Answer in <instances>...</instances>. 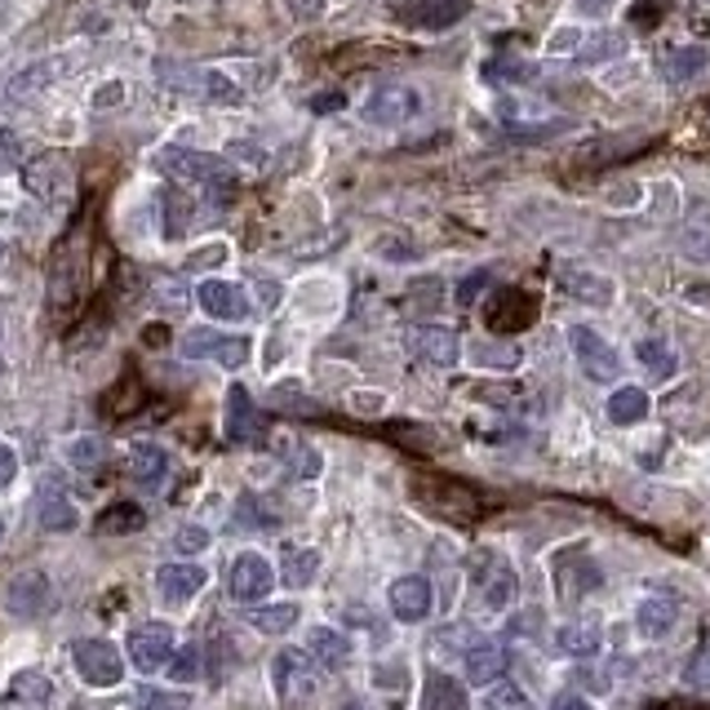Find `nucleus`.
<instances>
[{
    "instance_id": "f257e3e1",
    "label": "nucleus",
    "mask_w": 710,
    "mask_h": 710,
    "mask_svg": "<svg viewBox=\"0 0 710 710\" xmlns=\"http://www.w3.org/2000/svg\"><path fill=\"white\" fill-rule=\"evenodd\" d=\"M156 169L169 174L174 182H187V187H209V191H235V169L231 160L222 156H209V152H191V147H160L156 152Z\"/></svg>"
},
{
    "instance_id": "f03ea898",
    "label": "nucleus",
    "mask_w": 710,
    "mask_h": 710,
    "mask_svg": "<svg viewBox=\"0 0 710 710\" xmlns=\"http://www.w3.org/2000/svg\"><path fill=\"white\" fill-rule=\"evenodd\" d=\"M413 502L448 524H470L480 515V498L470 493L462 480H444V476H413Z\"/></svg>"
},
{
    "instance_id": "7ed1b4c3",
    "label": "nucleus",
    "mask_w": 710,
    "mask_h": 710,
    "mask_svg": "<svg viewBox=\"0 0 710 710\" xmlns=\"http://www.w3.org/2000/svg\"><path fill=\"white\" fill-rule=\"evenodd\" d=\"M271 679H276V697L285 706H302L320 692V666L302 648H280L271 662Z\"/></svg>"
},
{
    "instance_id": "20e7f679",
    "label": "nucleus",
    "mask_w": 710,
    "mask_h": 710,
    "mask_svg": "<svg viewBox=\"0 0 710 710\" xmlns=\"http://www.w3.org/2000/svg\"><path fill=\"white\" fill-rule=\"evenodd\" d=\"M49 604H54V586H49V573H41V568L14 573L5 581V596H0V609L14 622H36V618H45Z\"/></svg>"
},
{
    "instance_id": "39448f33",
    "label": "nucleus",
    "mask_w": 710,
    "mask_h": 710,
    "mask_svg": "<svg viewBox=\"0 0 710 710\" xmlns=\"http://www.w3.org/2000/svg\"><path fill=\"white\" fill-rule=\"evenodd\" d=\"M568 342H573V355H577V365L590 382H618L622 378V355L613 351V342L604 333H596L590 324H573Z\"/></svg>"
},
{
    "instance_id": "423d86ee",
    "label": "nucleus",
    "mask_w": 710,
    "mask_h": 710,
    "mask_svg": "<svg viewBox=\"0 0 710 710\" xmlns=\"http://www.w3.org/2000/svg\"><path fill=\"white\" fill-rule=\"evenodd\" d=\"M470 14V0H391V19L413 32H448Z\"/></svg>"
},
{
    "instance_id": "0eeeda50",
    "label": "nucleus",
    "mask_w": 710,
    "mask_h": 710,
    "mask_svg": "<svg viewBox=\"0 0 710 710\" xmlns=\"http://www.w3.org/2000/svg\"><path fill=\"white\" fill-rule=\"evenodd\" d=\"M360 115H365L369 125H409L413 115H422V93H418L413 85H400V80L378 85V89L365 98Z\"/></svg>"
},
{
    "instance_id": "6e6552de",
    "label": "nucleus",
    "mask_w": 710,
    "mask_h": 710,
    "mask_svg": "<svg viewBox=\"0 0 710 710\" xmlns=\"http://www.w3.org/2000/svg\"><path fill=\"white\" fill-rule=\"evenodd\" d=\"M71 666L93 688H115V684L125 679V657L115 653V644H107V640H76Z\"/></svg>"
},
{
    "instance_id": "1a4fd4ad",
    "label": "nucleus",
    "mask_w": 710,
    "mask_h": 710,
    "mask_svg": "<svg viewBox=\"0 0 710 710\" xmlns=\"http://www.w3.org/2000/svg\"><path fill=\"white\" fill-rule=\"evenodd\" d=\"M187 360H209V365H222V369H241L249 360V337H226V333H213V329H191L178 346Z\"/></svg>"
},
{
    "instance_id": "9d476101",
    "label": "nucleus",
    "mask_w": 710,
    "mask_h": 710,
    "mask_svg": "<svg viewBox=\"0 0 710 710\" xmlns=\"http://www.w3.org/2000/svg\"><path fill=\"white\" fill-rule=\"evenodd\" d=\"M156 71L165 76V85H174V89H187V93H196V98H209V102H235V98H241V85H235L231 76H222V71H209V67L160 63Z\"/></svg>"
},
{
    "instance_id": "9b49d317",
    "label": "nucleus",
    "mask_w": 710,
    "mask_h": 710,
    "mask_svg": "<svg viewBox=\"0 0 710 710\" xmlns=\"http://www.w3.org/2000/svg\"><path fill=\"white\" fill-rule=\"evenodd\" d=\"M533 320H537V298L529 293V289H498L489 302H485V324L493 329V333H524V329H533Z\"/></svg>"
},
{
    "instance_id": "f8f14e48",
    "label": "nucleus",
    "mask_w": 710,
    "mask_h": 710,
    "mask_svg": "<svg viewBox=\"0 0 710 710\" xmlns=\"http://www.w3.org/2000/svg\"><path fill=\"white\" fill-rule=\"evenodd\" d=\"M271 586H276V568L267 564V555H235L231 564V600L235 604H263L271 596Z\"/></svg>"
},
{
    "instance_id": "ddd939ff",
    "label": "nucleus",
    "mask_w": 710,
    "mask_h": 710,
    "mask_svg": "<svg viewBox=\"0 0 710 710\" xmlns=\"http://www.w3.org/2000/svg\"><path fill=\"white\" fill-rule=\"evenodd\" d=\"M169 657H174V626L169 622H143V626L130 631V662H134V670L156 675V670L169 666Z\"/></svg>"
},
{
    "instance_id": "4468645a",
    "label": "nucleus",
    "mask_w": 710,
    "mask_h": 710,
    "mask_svg": "<svg viewBox=\"0 0 710 710\" xmlns=\"http://www.w3.org/2000/svg\"><path fill=\"white\" fill-rule=\"evenodd\" d=\"M404 342H409V351L418 355V360L431 365V369H453L462 360V337L453 329H444V324H418V329H409Z\"/></svg>"
},
{
    "instance_id": "2eb2a0df",
    "label": "nucleus",
    "mask_w": 710,
    "mask_h": 710,
    "mask_svg": "<svg viewBox=\"0 0 710 710\" xmlns=\"http://www.w3.org/2000/svg\"><path fill=\"white\" fill-rule=\"evenodd\" d=\"M49 706H54V679L45 670H19L0 692V710H49Z\"/></svg>"
},
{
    "instance_id": "dca6fc26",
    "label": "nucleus",
    "mask_w": 710,
    "mask_h": 710,
    "mask_svg": "<svg viewBox=\"0 0 710 710\" xmlns=\"http://www.w3.org/2000/svg\"><path fill=\"white\" fill-rule=\"evenodd\" d=\"M156 590H160V600L169 604V609H187L200 590H204V568L200 564H165V568H156Z\"/></svg>"
},
{
    "instance_id": "f3484780",
    "label": "nucleus",
    "mask_w": 710,
    "mask_h": 710,
    "mask_svg": "<svg viewBox=\"0 0 710 710\" xmlns=\"http://www.w3.org/2000/svg\"><path fill=\"white\" fill-rule=\"evenodd\" d=\"M480 555H485V559L476 564V586L485 590V609L498 613V609H507L511 596H515V573H511V564H507L502 555H493V551H480Z\"/></svg>"
},
{
    "instance_id": "a211bd4d",
    "label": "nucleus",
    "mask_w": 710,
    "mask_h": 710,
    "mask_svg": "<svg viewBox=\"0 0 710 710\" xmlns=\"http://www.w3.org/2000/svg\"><path fill=\"white\" fill-rule=\"evenodd\" d=\"M196 298H200L204 315L226 320V324H235V320H245V315H249V298H245V289H241V285H231V280H204Z\"/></svg>"
},
{
    "instance_id": "6ab92c4d",
    "label": "nucleus",
    "mask_w": 710,
    "mask_h": 710,
    "mask_svg": "<svg viewBox=\"0 0 710 710\" xmlns=\"http://www.w3.org/2000/svg\"><path fill=\"white\" fill-rule=\"evenodd\" d=\"M387 596H391V613H396L400 622H422V618L431 613V581L418 577V573L396 577Z\"/></svg>"
},
{
    "instance_id": "aec40b11",
    "label": "nucleus",
    "mask_w": 710,
    "mask_h": 710,
    "mask_svg": "<svg viewBox=\"0 0 710 710\" xmlns=\"http://www.w3.org/2000/svg\"><path fill=\"white\" fill-rule=\"evenodd\" d=\"M258 431H263V422H258V409H254L249 391L245 387H231L226 391V440L231 444H254Z\"/></svg>"
},
{
    "instance_id": "412c9836",
    "label": "nucleus",
    "mask_w": 710,
    "mask_h": 710,
    "mask_svg": "<svg viewBox=\"0 0 710 710\" xmlns=\"http://www.w3.org/2000/svg\"><path fill=\"white\" fill-rule=\"evenodd\" d=\"M559 289H564L568 298H577V302H590V307H613V293H618L609 276H600V271H581V267L559 271Z\"/></svg>"
},
{
    "instance_id": "4be33fe9",
    "label": "nucleus",
    "mask_w": 710,
    "mask_h": 710,
    "mask_svg": "<svg viewBox=\"0 0 710 710\" xmlns=\"http://www.w3.org/2000/svg\"><path fill=\"white\" fill-rule=\"evenodd\" d=\"M462 666H466V679H470V684H498L502 670H507V648L493 644V640L470 644V648L462 653Z\"/></svg>"
},
{
    "instance_id": "5701e85b",
    "label": "nucleus",
    "mask_w": 710,
    "mask_h": 710,
    "mask_svg": "<svg viewBox=\"0 0 710 710\" xmlns=\"http://www.w3.org/2000/svg\"><path fill=\"white\" fill-rule=\"evenodd\" d=\"M307 653L315 657V666L342 670V666L351 662V640H346L342 631H333V626H315V631L307 635Z\"/></svg>"
},
{
    "instance_id": "b1692460",
    "label": "nucleus",
    "mask_w": 710,
    "mask_h": 710,
    "mask_svg": "<svg viewBox=\"0 0 710 710\" xmlns=\"http://www.w3.org/2000/svg\"><path fill=\"white\" fill-rule=\"evenodd\" d=\"M130 476L147 489H160L169 476V453L160 444H134L130 448Z\"/></svg>"
},
{
    "instance_id": "393cba45",
    "label": "nucleus",
    "mask_w": 710,
    "mask_h": 710,
    "mask_svg": "<svg viewBox=\"0 0 710 710\" xmlns=\"http://www.w3.org/2000/svg\"><path fill=\"white\" fill-rule=\"evenodd\" d=\"M675 622H679V609H675V600H666V596H648V600L640 604V613H635V626H640L644 640H666V635L675 631Z\"/></svg>"
},
{
    "instance_id": "a878e982",
    "label": "nucleus",
    "mask_w": 710,
    "mask_h": 710,
    "mask_svg": "<svg viewBox=\"0 0 710 710\" xmlns=\"http://www.w3.org/2000/svg\"><path fill=\"white\" fill-rule=\"evenodd\" d=\"M551 573H555V586L564 590V600H568V604H577V600L586 596V590H590V586H596V581H600V568H596V564H590L586 555L577 559V573L568 568V555H559V559L551 564Z\"/></svg>"
},
{
    "instance_id": "bb28decb",
    "label": "nucleus",
    "mask_w": 710,
    "mask_h": 710,
    "mask_svg": "<svg viewBox=\"0 0 710 710\" xmlns=\"http://www.w3.org/2000/svg\"><path fill=\"white\" fill-rule=\"evenodd\" d=\"M23 178H27V187L36 191V196H58L67 182H71V174H67V165L54 156V152H45V156H36V160H27V169H23Z\"/></svg>"
},
{
    "instance_id": "cd10ccee",
    "label": "nucleus",
    "mask_w": 710,
    "mask_h": 710,
    "mask_svg": "<svg viewBox=\"0 0 710 710\" xmlns=\"http://www.w3.org/2000/svg\"><path fill=\"white\" fill-rule=\"evenodd\" d=\"M706 63H710L706 45H675V49L662 54V76H666L670 85H684V80H692Z\"/></svg>"
},
{
    "instance_id": "c85d7f7f",
    "label": "nucleus",
    "mask_w": 710,
    "mask_h": 710,
    "mask_svg": "<svg viewBox=\"0 0 710 710\" xmlns=\"http://www.w3.org/2000/svg\"><path fill=\"white\" fill-rule=\"evenodd\" d=\"M160 209H165V235H169V241H182L191 218H196V200L182 187H165L160 191Z\"/></svg>"
},
{
    "instance_id": "c756f323",
    "label": "nucleus",
    "mask_w": 710,
    "mask_h": 710,
    "mask_svg": "<svg viewBox=\"0 0 710 710\" xmlns=\"http://www.w3.org/2000/svg\"><path fill=\"white\" fill-rule=\"evenodd\" d=\"M635 355H640V365H644L657 382H670V378L679 374V355H675V346L662 342V337H644V342L635 346Z\"/></svg>"
},
{
    "instance_id": "7c9ffc66",
    "label": "nucleus",
    "mask_w": 710,
    "mask_h": 710,
    "mask_svg": "<svg viewBox=\"0 0 710 710\" xmlns=\"http://www.w3.org/2000/svg\"><path fill=\"white\" fill-rule=\"evenodd\" d=\"M648 418V391L644 387H618L609 396V422L613 426H635Z\"/></svg>"
},
{
    "instance_id": "2f4dec72",
    "label": "nucleus",
    "mask_w": 710,
    "mask_h": 710,
    "mask_svg": "<svg viewBox=\"0 0 710 710\" xmlns=\"http://www.w3.org/2000/svg\"><path fill=\"white\" fill-rule=\"evenodd\" d=\"M422 710H466V688L440 670L426 675V697H422Z\"/></svg>"
},
{
    "instance_id": "473e14b6",
    "label": "nucleus",
    "mask_w": 710,
    "mask_h": 710,
    "mask_svg": "<svg viewBox=\"0 0 710 710\" xmlns=\"http://www.w3.org/2000/svg\"><path fill=\"white\" fill-rule=\"evenodd\" d=\"M555 644H559L564 653H573V657H596V653L604 648V631H600V626H586V622H573V626H564V631L555 635Z\"/></svg>"
},
{
    "instance_id": "72a5a7b5",
    "label": "nucleus",
    "mask_w": 710,
    "mask_h": 710,
    "mask_svg": "<svg viewBox=\"0 0 710 710\" xmlns=\"http://www.w3.org/2000/svg\"><path fill=\"white\" fill-rule=\"evenodd\" d=\"M147 524V511L138 502H115L98 515V533H138Z\"/></svg>"
},
{
    "instance_id": "f704fd0d",
    "label": "nucleus",
    "mask_w": 710,
    "mask_h": 710,
    "mask_svg": "<svg viewBox=\"0 0 710 710\" xmlns=\"http://www.w3.org/2000/svg\"><path fill=\"white\" fill-rule=\"evenodd\" d=\"M315 573H320V555L315 551H285V564H280V577L293 586V590H302V586H311L315 581Z\"/></svg>"
},
{
    "instance_id": "c9c22d12",
    "label": "nucleus",
    "mask_w": 710,
    "mask_h": 710,
    "mask_svg": "<svg viewBox=\"0 0 710 710\" xmlns=\"http://www.w3.org/2000/svg\"><path fill=\"white\" fill-rule=\"evenodd\" d=\"M298 622H302L298 604H271V609H254V613H249V626H258L263 635H285V631H293Z\"/></svg>"
},
{
    "instance_id": "e433bc0d",
    "label": "nucleus",
    "mask_w": 710,
    "mask_h": 710,
    "mask_svg": "<svg viewBox=\"0 0 710 710\" xmlns=\"http://www.w3.org/2000/svg\"><path fill=\"white\" fill-rule=\"evenodd\" d=\"M41 524L54 529V533H67V529L76 524V507H71L58 489H45V493H41Z\"/></svg>"
},
{
    "instance_id": "4c0bfd02",
    "label": "nucleus",
    "mask_w": 710,
    "mask_h": 710,
    "mask_svg": "<svg viewBox=\"0 0 710 710\" xmlns=\"http://www.w3.org/2000/svg\"><path fill=\"white\" fill-rule=\"evenodd\" d=\"M102 440H93V435H80V440H71L67 444V462L76 466V470H98L102 466Z\"/></svg>"
},
{
    "instance_id": "58836bf2",
    "label": "nucleus",
    "mask_w": 710,
    "mask_h": 710,
    "mask_svg": "<svg viewBox=\"0 0 710 710\" xmlns=\"http://www.w3.org/2000/svg\"><path fill=\"white\" fill-rule=\"evenodd\" d=\"M618 54H626L622 36H613V32H600V36H590V41H586V49L577 54V63H604V58H618Z\"/></svg>"
},
{
    "instance_id": "ea45409f",
    "label": "nucleus",
    "mask_w": 710,
    "mask_h": 710,
    "mask_svg": "<svg viewBox=\"0 0 710 710\" xmlns=\"http://www.w3.org/2000/svg\"><path fill=\"white\" fill-rule=\"evenodd\" d=\"M476 360H480V365H498V369H515V365L524 360V351H520L515 342H507V346L480 342V346H476Z\"/></svg>"
},
{
    "instance_id": "a19ab883",
    "label": "nucleus",
    "mask_w": 710,
    "mask_h": 710,
    "mask_svg": "<svg viewBox=\"0 0 710 710\" xmlns=\"http://www.w3.org/2000/svg\"><path fill=\"white\" fill-rule=\"evenodd\" d=\"M165 670H169V679H174V684H196V679H200V648H191V644H187L178 657H169V666H165Z\"/></svg>"
},
{
    "instance_id": "79ce46f5",
    "label": "nucleus",
    "mask_w": 710,
    "mask_h": 710,
    "mask_svg": "<svg viewBox=\"0 0 710 710\" xmlns=\"http://www.w3.org/2000/svg\"><path fill=\"white\" fill-rule=\"evenodd\" d=\"M485 710H529V697L515 684H493L485 697Z\"/></svg>"
},
{
    "instance_id": "37998d69",
    "label": "nucleus",
    "mask_w": 710,
    "mask_h": 710,
    "mask_svg": "<svg viewBox=\"0 0 710 710\" xmlns=\"http://www.w3.org/2000/svg\"><path fill=\"white\" fill-rule=\"evenodd\" d=\"M143 710H191V697L174 692V688H147L143 692Z\"/></svg>"
},
{
    "instance_id": "c03bdc74",
    "label": "nucleus",
    "mask_w": 710,
    "mask_h": 710,
    "mask_svg": "<svg viewBox=\"0 0 710 710\" xmlns=\"http://www.w3.org/2000/svg\"><path fill=\"white\" fill-rule=\"evenodd\" d=\"M409 302H413V307H422V311H435V307L444 302V280H435V276L418 280V285L409 289Z\"/></svg>"
},
{
    "instance_id": "a18cd8bd",
    "label": "nucleus",
    "mask_w": 710,
    "mask_h": 710,
    "mask_svg": "<svg viewBox=\"0 0 710 710\" xmlns=\"http://www.w3.org/2000/svg\"><path fill=\"white\" fill-rule=\"evenodd\" d=\"M684 684H688V688H697V692H706V688H710V644H706L701 653H692V662L684 666Z\"/></svg>"
},
{
    "instance_id": "49530a36",
    "label": "nucleus",
    "mask_w": 710,
    "mask_h": 710,
    "mask_svg": "<svg viewBox=\"0 0 710 710\" xmlns=\"http://www.w3.org/2000/svg\"><path fill=\"white\" fill-rule=\"evenodd\" d=\"M174 546H178L182 555H196V551H204V546H209V533H204L200 524H187V529H178V533H174Z\"/></svg>"
},
{
    "instance_id": "de8ad7c7",
    "label": "nucleus",
    "mask_w": 710,
    "mask_h": 710,
    "mask_svg": "<svg viewBox=\"0 0 710 710\" xmlns=\"http://www.w3.org/2000/svg\"><path fill=\"white\" fill-rule=\"evenodd\" d=\"M19 476V453L10 444H0V489H10Z\"/></svg>"
},
{
    "instance_id": "09e8293b",
    "label": "nucleus",
    "mask_w": 710,
    "mask_h": 710,
    "mask_svg": "<svg viewBox=\"0 0 710 710\" xmlns=\"http://www.w3.org/2000/svg\"><path fill=\"white\" fill-rule=\"evenodd\" d=\"M470 396H476V400H489V404H515V400H520L511 387H476Z\"/></svg>"
},
{
    "instance_id": "8fccbe9b",
    "label": "nucleus",
    "mask_w": 710,
    "mask_h": 710,
    "mask_svg": "<svg viewBox=\"0 0 710 710\" xmlns=\"http://www.w3.org/2000/svg\"><path fill=\"white\" fill-rule=\"evenodd\" d=\"M23 156H19V138L14 134H0V169H10V165H19Z\"/></svg>"
},
{
    "instance_id": "3c124183",
    "label": "nucleus",
    "mask_w": 710,
    "mask_h": 710,
    "mask_svg": "<svg viewBox=\"0 0 710 710\" xmlns=\"http://www.w3.org/2000/svg\"><path fill=\"white\" fill-rule=\"evenodd\" d=\"M551 710H596L586 697H577V692H559L555 701H551Z\"/></svg>"
},
{
    "instance_id": "603ef678",
    "label": "nucleus",
    "mask_w": 710,
    "mask_h": 710,
    "mask_svg": "<svg viewBox=\"0 0 710 710\" xmlns=\"http://www.w3.org/2000/svg\"><path fill=\"white\" fill-rule=\"evenodd\" d=\"M480 285H489V276H485V271H480V276H470V280L457 289V302H462V307H470V302H476V289H480Z\"/></svg>"
},
{
    "instance_id": "864d4df0",
    "label": "nucleus",
    "mask_w": 710,
    "mask_h": 710,
    "mask_svg": "<svg viewBox=\"0 0 710 710\" xmlns=\"http://www.w3.org/2000/svg\"><path fill=\"white\" fill-rule=\"evenodd\" d=\"M218 258H226V249H222V245H209V249H200L187 267H209V263H218Z\"/></svg>"
},
{
    "instance_id": "5fc2aeb1",
    "label": "nucleus",
    "mask_w": 710,
    "mask_h": 710,
    "mask_svg": "<svg viewBox=\"0 0 710 710\" xmlns=\"http://www.w3.org/2000/svg\"><path fill=\"white\" fill-rule=\"evenodd\" d=\"M613 5H618V0H577V10H581V14H609Z\"/></svg>"
},
{
    "instance_id": "6e6d98bb",
    "label": "nucleus",
    "mask_w": 710,
    "mask_h": 710,
    "mask_svg": "<svg viewBox=\"0 0 710 710\" xmlns=\"http://www.w3.org/2000/svg\"><path fill=\"white\" fill-rule=\"evenodd\" d=\"M351 409H360V413H378V409H382V396H351Z\"/></svg>"
},
{
    "instance_id": "4d7b16f0",
    "label": "nucleus",
    "mask_w": 710,
    "mask_h": 710,
    "mask_svg": "<svg viewBox=\"0 0 710 710\" xmlns=\"http://www.w3.org/2000/svg\"><path fill=\"white\" fill-rule=\"evenodd\" d=\"M573 41H581V32L564 27V32H555V36H551V49H573Z\"/></svg>"
},
{
    "instance_id": "13d9d810",
    "label": "nucleus",
    "mask_w": 710,
    "mask_h": 710,
    "mask_svg": "<svg viewBox=\"0 0 710 710\" xmlns=\"http://www.w3.org/2000/svg\"><path fill=\"white\" fill-rule=\"evenodd\" d=\"M688 249H692L701 263H710V235H701V241H688Z\"/></svg>"
},
{
    "instance_id": "bf43d9fd",
    "label": "nucleus",
    "mask_w": 710,
    "mask_h": 710,
    "mask_svg": "<svg viewBox=\"0 0 710 710\" xmlns=\"http://www.w3.org/2000/svg\"><path fill=\"white\" fill-rule=\"evenodd\" d=\"M688 302H710V289H706V285H692V289H688Z\"/></svg>"
},
{
    "instance_id": "052dcab7",
    "label": "nucleus",
    "mask_w": 710,
    "mask_h": 710,
    "mask_svg": "<svg viewBox=\"0 0 710 710\" xmlns=\"http://www.w3.org/2000/svg\"><path fill=\"white\" fill-rule=\"evenodd\" d=\"M657 710H706V706H701V701H684V706H670V701H662Z\"/></svg>"
},
{
    "instance_id": "680f3d73",
    "label": "nucleus",
    "mask_w": 710,
    "mask_h": 710,
    "mask_svg": "<svg viewBox=\"0 0 710 710\" xmlns=\"http://www.w3.org/2000/svg\"><path fill=\"white\" fill-rule=\"evenodd\" d=\"M0 258H5V241H0Z\"/></svg>"
},
{
    "instance_id": "e2e57ef3",
    "label": "nucleus",
    "mask_w": 710,
    "mask_h": 710,
    "mask_svg": "<svg viewBox=\"0 0 710 710\" xmlns=\"http://www.w3.org/2000/svg\"><path fill=\"white\" fill-rule=\"evenodd\" d=\"M0 537H5V524H0Z\"/></svg>"
},
{
    "instance_id": "0e129e2a",
    "label": "nucleus",
    "mask_w": 710,
    "mask_h": 710,
    "mask_svg": "<svg viewBox=\"0 0 710 710\" xmlns=\"http://www.w3.org/2000/svg\"><path fill=\"white\" fill-rule=\"evenodd\" d=\"M351 710H360V706H351Z\"/></svg>"
},
{
    "instance_id": "69168bd1",
    "label": "nucleus",
    "mask_w": 710,
    "mask_h": 710,
    "mask_svg": "<svg viewBox=\"0 0 710 710\" xmlns=\"http://www.w3.org/2000/svg\"><path fill=\"white\" fill-rule=\"evenodd\" d=\"M71 710H80V706H71Z\"/></svg>"
}]
</instances>
